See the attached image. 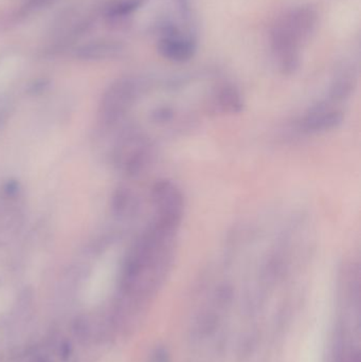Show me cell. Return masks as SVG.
<instances>
[{
    "instance_id": "cell-1",
    "label": "cell",
    "mask_w": 361,
    "mask_h": 362,
    "mask_svg": "<svg viewBox=\"0 0 361 362\" xmlns=\"http://www.w3.org/2000/svg\"><path fill=\"white\" fill-rule=\"evenodd\" d=\"M317 16L314 8L301 6L288 12L273 28L271 47L283 74H292L299 67L301 44L315 30Z\"/></svg>"
},
{
    "instance_id": "cell-2",
    "label": "cell",
    "mask_w": 361,
    "mask_h": 362,
    "mask_svg": "<svg viewBox=\"0 0 361 362\" xmlns=\"http://www.w3.org/2000/svg\"><path fill=\"white\" fill-rule=\"evenodd\" d=\"M154 141L137 127L123 132L114 148V163L129 177L141 175L154 159Z\"/></svg>"
},
{
    "instance_id": "cell-3",
    "label": "cell",
    "mask_w": 361,
    "mask_h": 362,
    "mask_svg": "<svg viewBox=\"0 0 361 362\" xmlns=\"http://www.w3.org/2000/svg\"><path fill=\"white\" fill-rule=\"evenodd\" d=\"M140 87L131 78H120L112 83L100 103L99 116L106 127H114L120 123L137 102Z\"/></svg>"
},
{
    "instance_id": "cell-4",
    "label": "cell",
    "mask_w": 361,
    "mask_h": 362,
    "mask_svg": "<svg viewBox=\"0 0 361 362\" xmlns=\"http://www.w3.org/2000/svg\"><path fill=\"white\" fill-rule=\"evenodd\" d=\"M150 196L154 210L153 216L182 223L186 202L184 193L174 181L167 178L155 181L150 187Z\"/></svg>"
},
{
    "instance_id": "cell-5",
    "label": "cell",
    "mask_w": 361,
    "mask_h": 362,
    "mask_svg": "<svg viewBox=\"0 0 361 362\" xmlns=\"http://www.w3.org/2000/svg\"><path fill=\"white\" fill-rule=\"evenodd\" d=\"M345 120V112L338 104L326 100L312 105L299 122L304 133H326L338 129Z\"/></svg>"
},
{
    "instance_id": "cell-6",
    "label": "cell",
    "mask_w": 361,
    "mask_h": 362,
    "mask_svg": "<svg viewBox=\"0 0 361 362\" xmlns=\"http://www.w3.org/2000/svg\"><path fill=\"white\" fill-rule=\"evenodd\" d=\"M158 51L165 59L176 63L190 61L196 52V44L191 37H184L182 34L170 28L158 42Z\"/></svg>"
},
{
    "instance_id": "cell-7",
    "label": "cell",
    "mask_w": 361,
    "mask_h": 362,
    "mask_svg": "<svg viewBox=\"0 0 361 362\" xmlns=\"http://www.w3.org/2000/svg\"><path fill=\"white\" fill-rule=\"evenodd\" d=\"M243 107V97L232 84L220 85L210 95L209 114H239Z\"/></svg>"
},
{
    "instance_id": "cell-8",
    "label": "cell",
    "mask_w": 361,
    "mask_h": 362,
    "mask_svg": "<svg viewBox=\"0 0 361 362\" xmlns=\"http://www.w3.org/2000/svg\"><path fill=\"white\" fill-rule=\"evenodd\" d=\"M357 86V70L352 64H343L335 72L329 93V100L336 104L349 100Z\"/></svg>"
},
{
    "instance_id": "cell-9",
    "label": "cell",
    "mask_w": 361,
    "mask_h": 362,
    "mask_svg": "<svg viewBox=\"0 0 361 362\" xmlns=\"http://www.w3.org/2000/svg\"><path fill=\"white\" fill-rule=\"evenodd\" d=\"M112 212L118 218H129L137 213L139 200L135 194L125 187H120L112 196Z\"/></svg>"
},
{
    "instance_id": "cell-10",
    "label": "cell",
    "mask_w": 361,
    "mask_h": 362,
    "mask_svg": "<svg viewBox=\"0 0 361 362\" xmlns=\"http://www.w3.org/2000/svg\"><path fill=\"white\" fill-rule=\"evenodd\" d=\"M119 46L110 42H95L85 46L78 52V57L84 59H102L112 57L119 50Z\"/></svg>"
},
{
    "instance_id": "cell-11",
    "label": "cell",
    "mask_w": 361,
    "mask_h": 362,
    "mask_svg": "<svg viewBox=\"0 0 361 362\" xmlns=\"http://www.w3.org/2000/svg\"><path fill=\"white\" fill-rule=\"evenodd\" d=\"M142 0H122L108 8L107 15L110 18H120L131 14L139 8Z\"/></svg>"
},
{
    "instance_id": "cell-12",
    "label": "cell",
    "mask_w": 361,
    "mask_h": 362,
    "mask_svg": "<svg viewBox=\"0 0 361 362\" xmlns=\"http://www.w3.org/2000/svg\"><path fill=\"white\" fill-rule=\"evenodd\" d=\"M19 191V183L15 180L8 181L6 185H4V192L8 194V196H14L18 193Z\"/></svg>"
},
{
    "instance_id": "cell-13",
    "label": "cell",
    "mask_w": 361,
    "mask_h": 362,
    "mask_svg": "<svg viewBox=\"0 0 361 362\" xmlns=\"http://www.w3.org/2000/svg\"><path fill=\"white\" fill-rule=\"evenodd\" d=\"M51 1H53V0H30L29 4H28L27 11L36 10V8L48 6Z\"/></svg>"
}]
</instances>
